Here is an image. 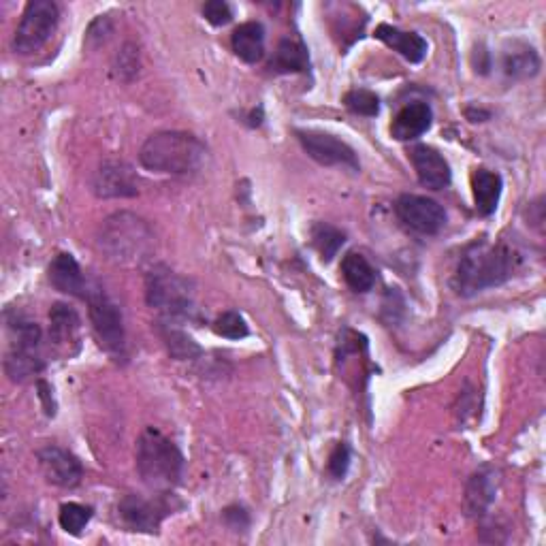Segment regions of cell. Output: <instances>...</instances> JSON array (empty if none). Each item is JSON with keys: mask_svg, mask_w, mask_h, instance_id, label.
<instances>
[{"mask_svg": "<svg viewBox=\"0 0 546 546\" xmlns=\"http://www.w3.org/2000/svg\"><path fill=\"white\" fill-rule=\"evenodd\" d=\"M79 329H82V320L79 314L67 303H54L50 310V340L54 348L64 355H73L69 348L71 344L79 346Z\"/></svg>", "mask_w": 546, "mask_h": 546, "instance_id": "2e32d148", "label": "cell"}, {"mask_svg": "<svg viewBox=\"0 0 546 546\" xmlns=\"http://www.w3.org/2000/svg\"><path fill=\"white\" fill-rule=\"evenodd\" d=\"M502 485V474L493 465H483L478 468L470 480L465 485V495H463V508L465 515L483 519L489 508L493 506L497 491H500Z\"/></svg>", "mask_w": 546, "mask_h": 546, "instance_id": "4fadbf2b", "label": "cell"}, {"mask_svg": "<svg viewBox=\"0 0 546 546\" xmlns=\"http://www.w3.org/2000/svg\"><path fill=\"white\" fill-rule=\"evenodd\" d=\"M269 69L273 73H305L310 71V54L301 41L282 39L269 62Z\"/></svg>", "mask_w": 546, "mask_h": 546, "instance_id": "7402d4cb", "label": "cell"}, {"mask_svg": "<svg viewBox=\"0 0 546 546\" xmlns=\"http://www.w3.org/2000/svg\"><path fill=\"white\" fill-rule=\"evenodd\" d=\"M210 152L205 143L186 131H160L150 135L139 150V163L152 173L192 175L199 173Z\"/></svg>", "mask_w": 546, "mask_h": 546, "instance_id": "7a4b0ae2", "label": "cell"}, {"mask_svg": "<svg viewBox=\"0 0 546 546\" xmlns=\"http://www.w3.org/2000/svg\"><path fill=\"white\" fill-rule=\"evenodd\" d=\"M348 468H350V448L346 442H340L333 448L327 470L333 480H344L348 474Z\"/></svg>", "mask_w": 546, "mask_h": 546, "instance_id": "4dcf8cb0", "label": "cell"}, {"mask_svg": "<svg viewBox=\"0 0 546 546\" xmlns=\"http://www.w3.org/2000/svg\"><path fill=\"white\" fill-rule=\"evenodd\" d=\"M395 214L419 235H438L446 227L444 207L423 195H401L395 203Z\"/></svg>", "mask_w": 546, "mask_h": 546, "instance_id": "30bf717a", "label": "cell"}, {"mask_svg": "<svg viewBox=\"0 0 546 546\" xmlns=\"http://www.w3.org/2000/svg\"><path fill=\"white\" fill-rule=\"evenodd\" d=\"M233 52L246 64L261 62L265 56V26L261 22H244L233 30Z\"/></svg>", "mask_w": 546, "mask_h": 546, "instance_id": "44dd1931", "label": "cell"}, {"mask_svg": "<svg viewBox=\"0 0 546 546\" xmlns=\"http://www.w3.org/2000/svg\"><path fill=\"white\" fill-rule=\"evenodd\" d=\"M301 148L310 158H314L323 167H348L352 171H361L357 152L352 150L346 141L335 135L320 131H295Z\"/></svg>", "mask_w": 546, "mask_h": 546, "instance_id": "9c48e42d", "label": "cell"}, {"mask_svg": "<svg viewBox=\"0 0 546 546\" xmlns=\"http://www.w3.org/2000/svg\"><path fill=\"white\" fill-rule=\"evenodd\" d=\"M50 282L56 291L77 299H86L90 284L86 282L82 267L69 252H60L50 265Z\"/></svg>", "mask_w": 546, "mask_h": 546, "instance_id": "9a60e30c", "label": "cell"}, {"mask_svg": "<svg viewBox=\"0 0 546 546\" xmlns=\"http://www.w3.org/2000/svg\"><path fill=\"white\" fill-rule=\"evenodd\" d=\"M37 389H39V397H41V401H43L45 414H47V416H56V401H54V395H52V387H50V384H47L45 380H39Z\"/></svg>", "mask_w": 546, "mask_h": 546, "instance_id": "836d02e7", "label": "cell"}, {"mask_svg": "<svg viewBox=\"0 0 546 546\" xmlns=\"http://www.w3.org/2000/svg\"><path fill=\"white\" fill-rule=\"evenodd\" d=\"M410 160L416 171V178H419L421 186L429 190H444L453 180V171L448 160L431 146H414L410 150Z\"/></svg>", "mask_w": 546, "mask_h": 546, "instance_id": "5bb4252c", "label": "cell"}, {"mask_svg": "<svg viewBox=\"0 0 546 546\" xmlns=\"http://www.w3.org/2000/svg\"><path fill=\"white\" fill-rule=\"evenodd\" d=\"M184 455L158 429L148 427L137 440V472L150 491L171 493L184 478Z\"/></svg>", "mask_w": 546, "mask_h": 546, "instance_id": "277c9868", "label": "cell"}, {"mask_svg": "<svg viewBox=\"0 0 546 546\" xmlns=\"http://www.w3.org/2000/svg\"><path fill=\"white\" fill-rule=\"evenodd\" d=\"M519 254L508 244H491L476 239L463 250L455 273V291L461 297H474L489 288L506 284L519 267Z\"/></svg>", "mask_w": 546, "mask_h": 546, "instance_id": "6da1fadb", "label": "cell"}, {"mask_svg": "<svg viewBox=\"0 0 546 546\" xmlns=\"http://www.w3.org/2000/svg\"><path fill=\"white\" fill-rule=\"evenodd\" d=\"M214 331L220 337H227V340H244V337H248L250 333L246 320L237 312L220 314L214 323Z\"/></svg>", "mask_w": 546, "mask_h": 546, "instance_id": "f1b7e54d", "label": "cell"}, {"mask_svg": "<svg viewBox=\"0 0 546 546\" xmlns=\"http://www.w3.org/2000/svg\"><path fill=\"white\" fill-rule=\"evenodd\" d=\"M433 122V111L427 103L414 101L397 111L391 124V135L397 141H412L425 135Z\"/></svg>", "mask_w": 546, "mask_h": 546, "instance_id": "e0dca14e", "label": "cell"}, {"mask_svg": "<svg viewBox=\"0 0 546 546\" xmlns=\"http://www.w3.org/2000/svg\"><path fill=\"white\" fill-rule=\"evenodd\" d=\"M342 276L355 293H369L376 286V269L359 252H348L344 256Z\"/></svg>", "mask_w": 546, "mask_h": 546, "instance_id": "cb8c5ba5", "label": "cell"}, {"mask_svg": "<svg viewBox=\"0 0 546 546\" xmlns=\"http://www.w3.org/2000/svg\"><path fill=\"white\" fill-rule=\"evenodd\" d=\"M344 103L352 111V114H357V116L374 118L380 114V99H378V94H374L372 90H365V88L350 90L344 96Z\"/></svg>", "mask_w": 546, "mask_h": 546, "instance_id": "83f0119b", "label": "cell"}, {"mask_svg": "<svg viewBox=\"0 0 546 546\" xmlns=\"http://www.w3.org/2000/svg\"><path fill=\"white\" fill-rule=\"evenodd\" d=\"M312 244L318 250L320 259L329 263L346 244V235L340 229L331 227V224L327 222H316L312 227Z\"/></svg>", "mask_w": 546, "mask_h": 546, "instance_id": "d4e9b609", "label": "cell"}, {"mask_svg": "<svg viewBox=\"0 0 546 546\" xmlns=\"http://www.w3.org/2000/svg\"><path fill=\"white\" fill-rule=\"evenodd\" d=\"M175 510V495L156 493L152 500L141 495H126L118 502L116 517L126 532L137 534H156L163 523Z\"/></svg>", "mask_w": 546, "mask_h": 546, "instance_id": "ba28073f", "label": "cell"}, {"mask_svg": "<svg viewBox=\"0 0 546 546\" xmlns=\"http://www.w3.org/2000/svg\"><path fill=\"white\" fill-rule=\"evenodd\" d=\"M90 519H92V508L84 506V504H77V502L62 504L60 512H58L60 527L71 536H82Z\"/></svg>", "mask_w": 546, "mask_h": 546, "instance_id": "4316f807", "label": "cell"}, {"mask_svg": "<svg viewBox=\"0 0 546 546\" xmlns=\"http://www.w3.org/2000/svg\"><path fill=\"white\" fill-rule=\"evenodd\" d=\"M88 312H90V323L94 329L96 340L109 352L116 361L126 359V331H124V320L122 310L118 303L111 299L101 284H90L88 288Z\"/></svg>", "mask_w": 546, "mask_h": 546, "instance_id": "8992f818", "label": "cell"}, {"mask_svg": "<svg viewBox=\"0 0 546 546\" xmlns=\"http://www.w3.org/2000/svg\"><path fill=\"white\" fill-rule=\"evenodd\" d=\"M43 359L39 355V348H15L7 352L5 372L13 382H26L28 378L43 372Z\"/></svg>", "mask_w": 546, "mask_h": 546, "instance_id": "603a6c76", "label": "cell"}, {"mask_svg": "<svg viewBox=\"0 0 546 546\" xmlns=\"http://www.w3.org/2000/svg\"><path fill=\"white\" fill-rule=\"evenodd\" d=\"M163 340L169 348L171 355L175 359H195L201 355V348L197 346V342L192 340V337L188 333H184L182 329L175 327V323H163Z\"/></svg>", "mask_w": 546, "mask_h": 546, "instance_id": "484cf974", "label": "cell"}, {"mask_svg": "<svg viewBox=\"0 0 546 546\" xmlns=\"http://www.w3.org/2000/svg\"><path fill=\"white\" fill-rule=\"evenodd\" d=\"M139 67H141V62H139V50H137V45L135 43H126L118 58H116V73L118 77L122 79V82H133V79L139 75Z\"/></svg>", "mask_w": 546, "mask_h": 546, "instance_id": "f546056e", "label": "cell"}, {"mask_svg": "<svg viewBox=\"0 0 546 546\" xmlns=\"http://www.w3.org/2000/svg\"><path fill=\"white\" fill-rule=\"evenodd\" d=\"M96 244L111 263L137 267L150 261L156 239L148 220L131 212H118L101 224Z\"/></svg>", "mask_w": 546, "mask_h": 546, "instance_id": "3957f363", "label": "cell"}, {"mask_svg": "<svg viewBox=\"0 0 546 546\" xmlns=\"http://www.w3.org/2000/svg\"><path fill=\"white\" fill-rule=\"evenodd\" d=\"M37 459L41 465V472L52 483L62 489H73L84 478V465L73 453L64 451L60 446H43L37 451Z\"/></svg>", "mask_w": 546, "mask_h": 546, "instance_id": "7c38bea8", "label": "cell"}, {"mask_svg": "<svg viewBox=\"0 0 546 546\" xmlns=\"http://www.w3.org/2000/svg\"><path fill=\"white\" fill-rule=\"evenodd\" d=\"M203 18L212 26H227L233 22V7L224 0H210L203 5Z\"/></svg>", "mask_w": 546, "mask_h": 546, "instance_id": "1f68e13d", "label": "cell"}, {"mask_svg": "<svg viewBox=\"0 0 546 546\" xmlns=\"http://www.w3.org/2000/svg\"><path fill=\"white\" fill-rule=\"evenodd\" d=\"M60 22V9L52 0H30L22 20L15 28L13 50L18 54H35L52 39Z\"/></svg>", "mask_w": 546, "mask_h": 546, "instance_id": "52a82bcc", "label": "cell"}, {"mask_svg": "<svg viewBox=\"0 0 546 546\" xmlns=\"http://www.w3.org/2000/svg\"><path fill=\"white\" fill-rule=\"evenodd\" d=\"M92 192L99 199H133L139 195L137 173L124 160H105L92 175Z\"/></svg>", "mask_w": 546, "mask_h": 546, "instance_id": "8fae6325", "label": "cell"}, {"mask_svg": "<svg viewBox=\"0 0 546 546\" xmlns=\"http://www.w3.org/2000/svg\"><path fill=\"white\" fill-rule=\"evenodd\" d=\"M502 67L506 77L510 79H529L536 77L540 71V56L534 50V45L525 41H510L504 47Z\"/></svg>", "mask_w": 546, "mask_h": 546, "instance_id": "d6986e66", "label": "cell"}, {"mask_svg": "<svg viewBox=\"0 0 546 546\" xmlns=\"http://www.w3.org/2000/svg\"><path fill=\"white\" fill-rule=\"evenodd\" d=\"M222 517H224V523H227L233 532H246L248 525H250L248 512L242 506H229L227 510H224Z\"/></svg>", "mask_w": 546, "mask_h": 546, "instance_id": "d6a6232c", "label": "cell"}, {"mask_svg": "<svg viewBox=\"0 0 546 546\" xmlns=\"http://www.w3.org/2000/svg\"><path fill=\"white\" fill-rule=\"evenodd\" d=\"M502 175L480 167L472 175V192H474V205L480 216H491L497 210V203L502 197Z\"/></svg>", "mask_w": 546, "mask_h": 546, "instance_id": "ffe728a7", "label": "cell"}, {"mask_svg": "<svg viewBox=\"0 0 546 546\" xmlns=\"http://www.w3.org/2000/svg\"><path fill=\"white\" fill-rule=\"evenodd\" d=\"M146 301L165 323H178L195 312V286L167 265H154L146 278Z\"/></svg>", "mask_w": 546, "mask_h": 546, "instance_id": "5b68a950", "label": "cell"}, {"mask_svg": "<svg viewBox=\"0 0 546 546\" xmlns=\"http://www.w3.org/2000/svg\"><path fill=\"white\" fill-rule=\"evenodd\" d=\"M374 37L378 41H382L384 45H389L391 50H395L397 54H401L412 64L423 62L427 56V50H429L427 41L419 35V32H406V30H399L389 24H380L374 32Z\"/></svg>", "mask_w": 546, "mask_h": 546, "instance_id": "ac0fdd59", "label": "cell"}]
</instances>
